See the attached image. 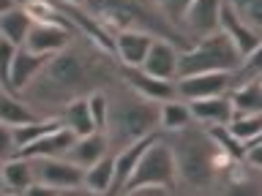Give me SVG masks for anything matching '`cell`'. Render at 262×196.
Here are the masks:
<instances>
[{"mask_svg": "<svg viewBox=\"0 0 262 196\" xmlns=\"http://www.w3.org/2000/svg\"><path fill=\"white\" fill-rule=\"evenodd\" d=\"M120 77L118 60L93 36L77 33L69 46L55 52L38 77L22 90V101L38 117H55L74 98H85Z\"/></svg>", "mask_w": 262, "mask_h": 196, "instance_id": "obj_1", "label": "cell"}, {"mask_svg": "<svg viewBox=\"0 0 262 196\" xmlns=\"http://www.w3.org/2000/svg\"><path fill=\"white\" fill-rule=\"evenodd\" d=\"M164 134V131H161ZM175 155V169H178V188L191 193H205V191H219L221 175L235 158L221 150L202 128L200 122H191L183 131L175 134H164Z\"/></svg>", "mask_w": 262, "mask_h": 196, "instance_id": "obj_2", "label": "cell"}, {"mask_svg": "<svg viewBox=\"0 0 262 196\" xmlns=\"http://www.w3.org/2000/svg\"><path fill=\"white\" fill-rule=\"evenodd\" d=\"M110 98V117L104 126V136L110 142V150L118 153L137 139L159 134V101H150L142 93H137L120 77L104 87Z\"/></svg>", "mask_w": 262, "mask_h": 196, "instance_id": "obj_3", "label": "cell"}, {"mask_svg": "<svg viewBox=\"0 0 262 196\" xmlns=\"http://www.w3.org/2000/svg\"><path fill=\"white\" fill-rule=\"evenodd\" d=\"M85 11L101 24L106 33L120 30H142L150 33L153 38L175 41L180 49H186V38L180 36L175 24H169L161 16V11L153 6V0H88Z\"/></svg>", "mask_w": 262, "mask_h": 196, "instance_id": "obj_4", "label": "cell"}, {"mask_svg": "<svg viewBox=\"0 0 262 196\" xmlns=\"http://www.w3.org/2000/svg\"><path fill=\"white\" fill-rule=\"evenodd\" d=\"M139 188H159L164 193L178 191V169H175V155L167 142V136L159 134L150 142V147L142 153L137 169L131 172V177L126 180L120 193L134 196Z\"/></svg>", "mask_w": 262, "mask_h": 196, "instance_id": "obj_5", "label": "cell"}, {"mask_svg": "<svg viewBox=\"0 0 262 196\" xmlns=\"http://www.w3.org/2000/svg\"><path fill=\"white\" fill-rule=\"evenodd\" d=\"M241 65V52L221 30L210 33L186 49H180L178 57V77L188 74H202V71H235Z\"/></svg>", "mask_w": 262, "mask_h": 196, "instance_id": "obj_6", "label": "cell"}, {"mask_svg": "<svg viewBox=\"0 0 262 196\" xmlns=\"http://www.w3.org/2000/svg\"><path fill=\"white\" fill-rule=\"evenodd\" d=\"M36 169V183L49 188L52 193H71V191H85V169L69 161L66 155H38L33 158Z\"/></svg>", "mask_w": 262, "mask_h": 196, "instance_id": "obj_7", "label": "cell"}, {"mask_svg": "<svg viewBox=\"0 0 262 196\" xmlns=\"http://www.w3.org/2000/svg\"><path fill=\"white\" fill-rule=\"evenodd\" d=\"M229 87H232V71H202L175 79V95L183 98V101L227 95Z\"/></svg>", "mask_w": 262, "mask_h": 196, "instance_id": "obj_8", "label": "cell"}, {"mask_svg": "<svg viewBox=\"0 0 262 196\" xmlns=\"http://www.w3.org/2000/svg\"><path fill=\"white\" fill-rule=\"evenodd\" d=\"M221 3L224 0H191V6L186 8L183 19H180V33H183L186 44H194L219 30Z\"/></svg>", "mask_w": 262, "mask_h": 196, "instance_id": "obj_9", "label": "cell"}, {"mask_svg": "<svg viewBox=\"0 0 262 196\" xmlns=\"http://www.w3.org/2000/svg\"><path fill=\"white\" fill-rule=\"evenodd\" d=\"M77 28L71 22H44V19H33V28L28 33L22 46L33 49L38 55H55L63 46L71 44V38L77 36Z\"/></svg>", "mask_w": 262, "mask_h": 196, "instance_id": "obj_10", "label": "cell"}, {"mask_svg": "<svg viewBox=\"0 0 262 196\" xmlns=\"http://www.w3.org/2000/svg\"><path fill=\"white\" fill-rule=\"evenodd\" d=\"M178 57H180V46L175 41L153 38V44L145 55V63L139 65V68L145 74H150V77H156V79L175 82L178 79Z\"/></svg>", "mask_w": 262, "mask_h": 196, "instance_id": "obj_11", "label": "cell"}, {"mask_svg": "<svg viewBox=\"0 0 262 196\" xmlns=\"http://www.w3.org/2000/svg\"><path fill=\"white\" fill-rule=\"evenodd\" d=\"M153 44L150 33L142 30H120L112 33V55L118 65H126V68H139L145 63V55Z\"/></svg>", "mask_w": 262, "mask_h": 196, "instance_id": "obj_12", "label": "cell"}, {"mask_svg": "<svg viewBox=\"0 0 262 196\" xmlns=\"http://www.w3.org/2000/svg\"><path fill=\"white\" fill-rule=\"evenodd\" d=\"M219 30L224 33V36H227V38L235 44V49L241 52V60H243V57L249 55L251 49H254V46H257L259 41H262L259 33L254 30L251 24H246V22L241 19V16L235 14V8L229 6L227 0L221 3V19H219Z\"/></svg>", "mask_w": 262, "mask_h": 196, "instance_id": "obj_13", "label": "cell"}, {"mask_svg": "<svg viewBox=\"0 0 262 196\" xmlns=\"http://www.w3.org/2000/svg\"><path fill=\"white\" fill-rule=\"evenodd\" d=\"M120 71V79L131 85L137 90V93H142L145 98H150V101H169V98H175V82H164V79H156L150 74H145L142 68H126V65H118Z\"/></svg>", "mask_w": 262, "mask_h": 196, "instance_id": "obj_14", "label": "cell"}, {"mask_svg": "<svg viewBox=\"0 0 262 196\" xmlns=\"http://www.w3.org/2000/svg\"><path fill=\"white\" fill-rule=\"evenodd\" d=\"M110 153L112 150H110V142H106L104 131H90V134L74 139V144L69 147L66 158L74 161L82 169H88V166H93L96 161H101L104 155H110Z\"/></svg>", "mask_w": 262, "mask_h": 196, "instance_id": "obj_15", "label": "cell"}, {"mask_svg": "<svg viewBox=\"0 0 262 196\" xmlns=\"http://www.w3.org/2000/svg\"><path fill=\"white\" fill-rule=\"evenodd\" d=\"M194 114V122H200L202 128H213V126H227L232 120V101L229 95H213V98H200V101H188Z\"/></svg>", "mask_w": 262, "mask_h": 196, "instance_id": "obj_16", "label": "cell"}, {"mask_svg": "<svg viewBox=\"0 0 262 196\" xmlns=\"http://www.w3.org/2000/svg\"><path fill=\"white\" fill-rule=\"evenodd\" d=\"M33 185H36L33 158H28V155H14V158L3 161V191L6 193L28 196V191Z\"/></svg>", "mask_w": 262, "mask_h": 196, "instance_id": "obj_17", "label": "cell"}, {"mask_svg": "<svg viewBox=\"0 0 262 196\" xmlns=\"http://www.w3.org/2000/svg\"><path fill=\"white\" fill-rule=\"evenodd\" d=\"M52 55H38L28 46H19L14 55V68H11V90L16 95H22V90L38 77V71L47 65V60Z\"/></svg>", "mask_w": 262, "mask_h": 196, "instance_id": "obj_18", "label": "cell"}, {"mask_svg": "<svg viewBox=\"0 0 262 196\" xmlns=\"http://www.w3.org/2000/svg\"><path fill=\"white\" fill-rule=\"evenodd\" d=\"M159 134H161V131H159ZM159 134H150V136H145V139H137V142L120 147V150L115 153V185H112V193H120V191H123V185H126V180L131 177V172L137 169V163H139V158H142V153L150 147V142H153Z\"/></svg>", "mask_w": 262, "mask_h": 196, "instance_id": "obj_19", "label": "cell"}, {"mask_svg": "<svg viewBox=\"0 0 262 196\" xmlns=\"http://www.w3.org/2000/svg\"><path fill=\"white\" fill-rule=\"evenodd\" d=\"M74 139H77V134L60 122L57 128H52L49 134L41 136L38 142L28 144L25 150H19L16 155H28V158H38V155H66V153H69V147L74 144Z\"/></svg>", "mask_w": 262, "mask_h": 196, "instance_id": "obj_20", "label": "cell"}, {"mask_svg": "<svg viewBox=\"0 0 262 196\" xmlns=\"http://www.w3.org/2000/svg\"><path fill=\"white\" fill-rule=\"evenodd\" d=\"M30 28H33V16L28 14V8H25L22 3L8 8L6 14H0V38H6L8 44L22 46Z\"/></svg>", "mask_w": 262, "mask_h": 196, "instance_id": "obj_21", "label": "cell"}, {"mask_svg": "<svg viewBox=\"0 0 262 196\" xmlns=\"http://www.w3.org/2000/svg\"><path fill=\"white\" fill-rule=\"evenodd\" d=\"M194 122V114H191V106L183 98H169V101H161L159 104V128L164 134H175V131H183Z\"/></svg>", "mask_w": 262, "mask_h": 196, "instance_id": "obj_22", "label": "cell"}, {"mask_svg": "<svg viewBox=\"0 0 262 196\" xmlns=\"http://www.w3.org/2000/svg\"><path fill=\"white\" fill-rule=\"evenodd\" d=\"M85 193H96V196H106L112 193L115 185V153L104 155L101 161H96L93 166L85 169Z\"/></svg>", "mask_w": 262, "mask_h": 196, "instance_id": "obj_23", "label": "cell"}, {"mask_svg": "<svg viewBox=\"0 0 262 196\" xmlns=\"http://www.w3.org/2000/svg\"><path fill=\"white\" fill-rule=\"evenodd\" d=\"M227 95L235 112H262V79L235 82Z\"/></svg>", "mask_w": 262, "mask_h": 196, "instance_id": "obj_24", "label": "cell"}, {"mask_svg": "<svg viewBox=\"0 0 262 196\" xmlns=\"http://www.w3.org/2000/svg\"><path fill=\"white\" fill-rule=\"evenodd\" d=\"M55 117L60 120L66 128H71L77 136H85V134H90V131H96L93 120H90V112H88V95L69 101Z\"/></svg>", "mask_w": 262, "mask_h": 196, "instance_id": "obj_25", "label": "cell"}, {"mask_svg": "<svg viewBox=\"0 0 262 196\" xmlns=\"http://www.w3.org/2000/svg\"><path fill=\"white\" fill-rule=\"evenodd\" d=\"M36 117L38 114L22 101V95L8 93V90L0 87V122H6V126H19V122H28V120H36Z\"/></svg>", "mask_w": 262, "mask_h": 196, "instance_id": "obj_26", "label": "cell"}, {"mask_svg": "<svg viewBox=\"0 0 262 196\" xmlns=\"http://www.w3.org/2000/svg\"><path fill=\"white\" fill-rule=\"evenodd\" d=\"M227 128L237 142H243V144L257 142L262 134V112H235L232 120L227 122Z\"/></svg>", "mask_w": 262, "mask_h": 196, "instance_id": "obj_27", "label": "cell"}, {"mask_svg": "<svg viewBox=\"0 0 262 196\" xmlns=\"http://www.w3.org/2000/svg\"><path fill=\"white\" fill-rule=\"evenodd\" d=\"M60 126V120L57 117H36V120H28V122H19V126H14V139H16V153L25 150L28 144L38 142L44 134H49L52 128Z\"/></svg>", "mask_w": 262, "mask_h": 196, "instance_id": "obj_28", "label": "cell"}, {"mask_svg": "<svg viewBox=\"0 0 262 196\" xmlns=\"http://www.w3.org/2000/svg\"><path fill=\"white\" fill-rule=\"evenodd\" d=\"M88 112H90V120H93L96 131H104L106 117H110V98H106V90L104 87L88 93Z\"/></svg>", "mask_w": 262, "mask_h": 196, "instance_id": "obj_29", "label": "cell"}, {"mask_svg": "<svg viewBox=\"0 0 262 196\" xmlns=\"http://www.w3.org/2000/svg\"><path fill=\"white\" fill-rule=\"evenodd\" d=\"M235 8V14L241 16L246 24H251L254 30L262 36V0H227Z\"/></svg>", "mask_w": 262, "mask_h": 196, "instance_id": "obj_30", "label": "cell"}, {"mask_svg": "<svg viewBox=\"0 0 262 196\" xmlns=\"http://www.w3.org/2000/svg\"><path fill=\"white\" fill-rule=\"evenodd\" d=\"M14 44H8L6 38H0V87L8 90V93H14L11 90V68H14V55H16Z\"/></svg>", "mask_w": 262, "mask_h": 196, "instance_id": "obj_31", "label": "cell"}, {"mask_svg": "<svg viewBox=\"0 0 262 196\" xmlns=\"http://www.w3.org/2000/svg\"><path fill=\"white\" fill-rule=\"evenodd\" d=\"M153 6L161 11V16L167 19L169 24H175V28L180 30V19H183L186 8L191 6V0H153ZM183 36V33H180Z\"/></svg>", "mask_w": 262, "mask_h": 196, "instance_id": "obj_32", "label": "cell"}, {"mask_svg": "<svg viewBox=\"0 0 262 196\" xmlns=\"http://www.w3.org/2000/svg\"><path fill=\"white\" fill-rule=\"evenodd\" d=\"M16 155V139H14V126L0 122V161H8Z\"/></svg>", "mask_w": 262, "mask_h": 196, "instance_id": "obj_33", "label": "cell"}, {"mask_svg": "<svg viewBox=\"0 0 262 196\" xmlns=\"http://www.w3.org/2000/svg\"><path fill=\"white\" fill-rule=\"evenodd\" d=\"M243 161L249 163V166H254V169H259V172H262V142H251V144H246Z\"/></svg>", "mask_w": 262, "mask_h": 196, "instance_id": "obj_34", "label": "cell"}, {"mask_svg": "<svg viewBox=\"0 0 262 196\" xmlns=\"http://www.w3.org/2000/svg\"><path fill=\"white\" fill-rule=\"evenodd\" d=\"M22 0H0V14H6L8 8H14V6H19Z\"/></svg>", "mask_w": 262, "mask_h": 196, "instance_id": "obj_35", "label": "cell"}, {"mask_svg": "<svg viewBox=\"0 0 262 196\" xmlns=\"http://www.w3.org/2000/svg\"><path fill=\"white\" fill-rule=\"evenodd\" d=\"M57 3H63V6H74V8H82L88 3V0H57Z\"/></svg>", "mask_w": 262, "mask_h": 196, "instance_id": "obj_36", "label": "cell"}, {"mask_svg": "<svg viewBox=\"0 0 262 196\" xmlns=\"http://www.w3.org/2000/svg\"><path fill=\"white\" fill-rule=\"evenodd\" d=\"M0 191H3V161H0Z\"/></svg>", "mask_w": 262, "mask_h": 196, "instance_id": "obj_37", "label": "cell"}, {"mask_svg": "<svg viewBox=\"0 0 262 196\" xmlns=\"http://www.w3.org/2000/svg\"><path fill=\"white\" fill-rule=\"evenodd\" d=\"M257 142H262V134H259V139H257Z\"/></svg>", "mask_w": 262, "mask_h": 196, "instance_id": "obj_38", "label": "cell"}]
</instances>
